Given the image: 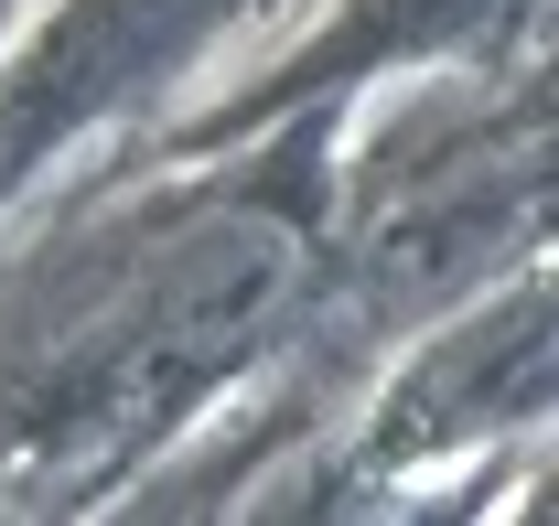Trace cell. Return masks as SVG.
<instances>
[{
  "mask_svg": "<svg viewBox=\"0 0 559 526\" xmlns=\"http://www.w3.org/2000/svg\"><path fill=\"white\" fill-rule=\"evenodd\" d=\"M495 11H516V0H366L345 22V55H388V44H452V33H474Z\"/></svg>",
  "mask_w": 559,
  "mask_h": 526,
  "instance_id": "obj_1",
  "label": "cell"
}]
</instances>
